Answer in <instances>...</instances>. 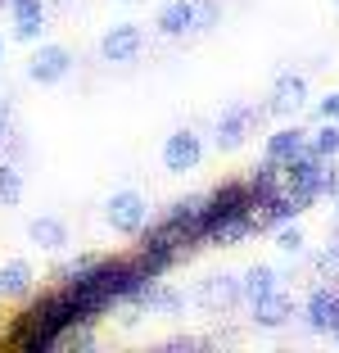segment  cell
I'll return each instance as SVG.
<instances>
[{
	"instance_id": "1",
	"label": "cell",
	"mask_w": 339,
	"mask_h": 353,
	"mask_svg": "<svg viewBox=\"0 0 339 353\" xmlns=\"http://www.w3.org/2000/svg\"><path fill=\"white\" fill-rule=\"evenodd\" d=\"M77 322V312H72L68 294H63V285H54V290H32L28 303H23V312L14 317V326L5 331V340L14 344L19 353H50L63 344V331Z\"/></svg>"
},
{
	"instance_id": "2",
	"label": "cell",
	"mask_w": 339,
	"mask_h": 353,
	"mask_svg": "<svg viewBox=\"0 0 339 353\" xmlns=\"http://www.w3.org/2000/svg\"><path fill=\"white\" fill-rule=\"evenodd\" d=\"M267 118V104L258 109V104H249V100H231L217 114V127H213V145L222 150V154H236L240 145H245L249 136L258 132V123Z\"/></svg>"
},
{
	"instance_id": "3",
	"label": "cell",
	"mask_w": 339,
	"mask_h": 353,
	"mask_svg": "<svg viewBox=\"0 0 339 353\" xmlns=\"http://www.w3.org/2000/svg\"><path fill=\"white\" fill-rule=\"evenodd\" d=\"M104 222L113 227V236H141L145 227H150V199L141 195V190H113L109 199H104Z\"/></svg>"
},
{
	"instance_id": "4",
	"label": "cell",
	"mask_w": 339,
	"mask_h": 353,
	"mask_svg": "<svg viewBox=\"0 0 339 353\" xmlns=\"http://www.w3.org/2000/svg\"><path fill=\"white\" fill-rule=\"evenodd\" d=\"M321 168H326V159L312 145H308V154H298L294 163H285V195L298 204V213H308L321 199Z\"/></svg>"
},
{
	"instance_id": "5",
	"label": "cell",
	"mask_w": 339,
	"mask_h": 353,
	"mask_svg": "<svg viewBox=\"0 0 339 353\" xmlns=\"http://www.w3.org/2000/svg\"><path fill=\"white\" fill-rule=\"evenodd\" d=\"M195 303L204 312H213V317L231 312L236 303H245V276L240 272H208L195 285Z\"/></svg>"
},
{
	"instance_id": "6",
	"label": "cell",
	"mask_w": 339,
	"mask_h": 353,
	"mask_svg": "<svg viewBox=\"0 0 339 353\" xmlns=\"http://www.w3.org/2000/svg\"><path fill=\"white\" fill-rule=\"evenodd\" d=\"M163 222L172 227V236L181 240V250H204V195H185L172 199L163 213Z\"/></svg>"
},
{
	"instance_id": "7",
	"label": "cell",
	"mask_w": 339,
	"mask_h": 353,
	"mask_svg": "<svg viewBox=\"0 0 339 353\" xmlns=\"http://www.w3.org/2000/svg\"><path fill=\"white\" fill-rule=\"evenodd\" d=\"M72 50L68 46H59V41H41L37 50H32V59H28V82H37V86H59L63 77L72 73Z\"/></svg>"
},
{
	"instance_id": "8",
	"label": "cell",
	"mask_w": 339,
	"mask_h": 353,
	"mask_svg": "<svg viewBox=\"0 0 339 353\" xmlns=\"http://www.w3.org/2000/svg\"><path fill=\"white\" fill-rule=\"evenodd\" d=\"M145 50V28L141 23H113V28H104L100 37V59L113 63V68H123V63H136Z\"/></svg>"
},
{
	"instance_id": "9",
	"label": "cell",
	"mask_w": 339,
	"mask_h": 353,
	"mask_svg": "<svg viewBox=\"0 0 339 353\" xmlns=\"http://www.w3.org/2000/svg\"><path fill=\"white\" fill-rule=\"evenodd\" d=\"M199 163H204V136L195 127H176L163 141V168L172 176H185V172H195Z\"/></svg>"
},
{
	"instance_id": "10",
	"label": "cell",
	"mask_w": 339,
	"mask_h": 353,
	"mask_svg": "<svg viewBox=\"0 0 339 353\" xmlns=\"http://www.w3.org/2000/svg\"><path fill=\"white\" fill-rule=\"evenodd\" d=\"M303 322L312 335H339V285H312L303 299Z\"/></svg>"
},
{
	"instance_id": "11",
	"label": "cell",
	"mask_w": 339,
	"mask_h": 353,
	"mask_svg": "<svg viewBox=\"0 0 339 353\" xmlns=\"http://www.w3.org/2000/svg\"><path fill=\"white\" fill-rule=\"evenodd\" d=\"M303 109H308V77L294 73V68L276 73L271 95H267V114H276V118H298Z\"/></svg>"
},
{
	"instance_id": "12",
	"label": "cell",
	"mask_w": 339,
	"mask_h": 353,
	"mask_svg": "<svg viewBox=\"0 0 339 353\" xmlns=\"http://www.w3.org/2000/svg\"><path fill=\"white\" fill-rule=\"evenodd\" d=\"M249 322L258 326V331H280V326L294 322V294L280 285V290L263 294L258 303H249Z\"/></svg>"
},
{
	"instance_id": "13",
	"label": "cell",
	"mask_w": 339,
	"mask_h": 353,
	"mask_svg": "<svg viewBox=\"0 0 339 353\" xmlns=\"http://www.w3.org/2000/svg\"><path fill=\"white\" fill-rule=\"evenodd\" d=\"M308 145H312V132H303L298 123H285V127H276V132L267 136V150H263V154L276 159V163L285 168V163H294L298 154H308Z\"/></svg>"
},
{
	"instance_id": "14",
	"label": "cell",
	"mask_w": 339,
	"mask_h": 353,
	"mask_svg": "<svg viewBox=\"0 0 339 353\" xmlns=\"http://www.w3.org/2000/svg\"><path fill=\"white\" fill-rule=\"evenodd\" d=\"M123 308H141V312H158V317H176V312L185 308V294L172 290V285H163V276H158V281H150V285H145L132 303H123Z\"/></svg>"
},
{
	"instance_id": "15",
	"label": "cell",
	"mask_w": 339,
	"mask_h": 353,
	"mask_svg": "<svg viewBox=\"0 0 339 353\" xmlns=\"http://www.w3.org/2000/svg\"><path fill=\"white\" fill-rule=\"evenodd\" d=\"M45 0H10V23H14V37L19 41H41V32H45Z\"/></svg>"
},
{
	"instance_id": "16",
	"label": "cell",
	"mask_w": 339,
	"mask_h": 353,
	"mask_svg": "<svg viewBox=\"0 0 339 353\" xmlns=\"http://www.w3.org/2000/svg\"><path fill=\"white\" fill-rule=\"evenodd\" d=\"M158 37L176 41V37H195V0H167L154 19Z\"/></svg>"
},
{
	"instance_id": "17",
	"label": "cell",
	"mask_w": 339,
	"mask_h": 353,
	"mask_svg": "<svg viewBox=\"0 0 339 353\" xmlns=\"http://www.w3.org/2000/svg\"><path fill=\"white\" fill-rule=\"evenodd\" d=\"M37 290V272L28 259H5L0 263V299H28Z\"/></svg>"
},
{
	"instance_id": "18",
	"label": "cell",
	"mask_w": 339,
	"mask_h": 353,
	"mask_svg": "<svg viewBox=\"0 0 339 353\" xmlns=\"http://www.w3.org/2000/svg\"><path fill=\"white\" fill-rule=\"evenodd\" d=\"M28 240L45 254H59V250H68V222L54 218V213H41V218L28 222Z\"/></svg>"
},
{
	"instance_id": "19",
	"label": "cell",
	"mask_w": 339,
	"mask_h": 353,
	"mask_svg": "<svg viewBox=\"0 0 339 353\" xmlns=\"http://www.w3.org/2000/svg\"><path fill=\"white\" fill-rule=\"evenodd\" d=\"M245 181H249V195H254V204H263V199H271L276 190H285V168H280L276 159L263 154V163L249 168Z\"/></svg>"
},
{
	"instance_id": "20",
	"label": "cell",
	"mask_w": 339,
	"mask_h": 353,
	"mask_svg": "<svg viewBox=\"0 0 339 353\" xmlns=\"http://www.w3.org/2000/svg\"><path fill=\"white\" fill-rule=\"evenodd\" d=\"M294 218H298V204L285 195V190H276L271 199L258 204V231H276V227H285V222H294Z\"/></svg>"
},
{
	"instance_id": "21",
	"label": "cell",
	"mask_w": 339,
	"mask_h": 353,
	"mask_svg": "<svg viewBox=\"0 0 339 353\" xmlns=\"http://www.w3.org/2000/svg\"><path fill=\"white\" fill-rule=\"evenodd\" d=\"M240 276H245V303H258L263 294L280 290V272L271 268V263H254V268H245Z\"/></svg>"
},
{
	"instance_id": "22",
	"label": "cell",
	"mask_w": 339,
	"mask_h": 353,
	"mask_svg": "<svg viewBox=\"0 0 339 353\" xmlns=\"http://www.w3.org/2000/svg\"><path fill=\"white\" fill-rule=\"evenodd\" d=\"M23 204V172L14 159H0V208H19Z\"/></svg>"
},
{
	"instance_id": "23",
	"label": "cell",
	"mask_w": 339,
	"mask_h": 353,
	"mask_svg": "<svg viewBox=\"0 0 339 353\" xmlns=\"http://www.w3.org/2000/svg\"><path fill=\"white\" fill-rule=\"evenodd\" d=\"M312 150H317L321 159H339V123L321 118V127L312 132Z\"/></svg>"
},
{
	"instance_id": "24",
	"label": "cell",
	"mask_w": 339,
	"mask_h": 353,
	"mask_svg": "<svg viewBox=\"0 0 339 353\" xmlns=\"http://www.w3.org/2000/svg\"><path fill=\"white\" fill-rule=\"evenodd\" d=\"M222 28V0H195V37Z\"/></svg>"
},
{
	"instance_id": "25",
	"label": "cell",
	"mask_w": 339,
	"mask_h": 353,
	"mask_svg": "<svg viewBox=\"0 0 339 353\" xmlns=\"http://www.w3.org/2000/svg\"><path fill=\"white\" fill-rule=\"evenodd\" d=\"M271 236H276V250L280 254H303V245H308V236H303L298 222H285V227H276Z\"/></svg>"
},
{
	"instance_id": "26",
	"label": "cell",
	"mask_w": 339,
	"mask_h": 353,
	"mask_svg": "<svg viewBox=\"0 0 339 353\" xmlns=\"http://www.w3.org/2000/svg\"><path fill=\"white\" fill-rule=\"evenodd\" d=\"M95 259H100V254H77V259H63L59 268L50 272V281H59V285H63V281H77V276H82V272L91 268Z\"/></svg>"
},
{
	"instance_id": "27",
	"label": "cell",
	"mask_w": 339,
	"mask_h": 353,
	"mask_svg": "<svg viewBox=\"0 0 339 353\" xmlns=\"http://www.w3.org/2000/svg\"><path fill=\"white\" fill-rule=\"evenodd\" d=\"M95 322H72L68 331H63V344H68V349H91L95 344V331H91Z\"/></svg>"
},
{
	"instance_id": "28",
	"label": "cell",
	"mask_w": 339,
	"mask_h": 353,
	"mask_svg": "<svg viewBox=\"0 0 339 353\" xmlns=\"http://www.w3.org/2000/svg\"><path fill=\"white\" fill-rule=\"evenodd\" d=\"M321 199H335L339 204V163L335 159H326V168H321Z\"/></svg>"
},
{
	"instance_id": "29",
	"label": "cell",
	"mask_w": 339,
	"mask_h": 353,
	"mask_svg": "<svg viewBox=\"0 0 339 353\" xmlns=\"http://www.w3.org/2000/svg\"><path fill=\"white\" fill-rule=\"evenodd\" d=\"M14 132H19V127H14V104L5 100V95H0V145H5V141H10Z\"/></svg>"
},
{
	"instance_id": "30",
	"label": "cell",
	"mask_w": 339,
	"mask_h": 353,
	"mask_svg": "<svg viewBox=\"0 0 339 353\" xmlns=\"http://www.w3.org/2000/svg\"><path fill=\"white\" fill-rule=\"evenodd\" d=\"M317 118H330V123H339V91H326L317 100Z\"/></svg>"
},
{
	"instance_id": "31",
	"label": "cell",
	"mask_w": 339,
	"mask_h": 353,
	"mask_svg": "<svg viewBox=\"0 0 339 353\" xmlns=\"http://www.w3.org/2000/svg\"><path fill=\"white\" fill-rule=\"evenodd\" d=\"M23 154H28V141H23V132H14L10 141H5V159H14V163H19Z\"/></svg>"
},
{
	"instance_id": "32",
	"label": "cell",
	"mask_w": 339,
	"mask_h": 353,
	"mask_svg": "<svg viewBox=\"0 0 339 353\" xmlns=\"http://www.w3.org/2000/svg\"><path fill=\"white\" fill-rule=\"evenodd\" d=\"M195 335H172V340H167V349H195Z\"/></svg>"
},
{
	"instance_id": "33",
	"label": "cell",
	"mask_w": 339,
	"mask_h": 353,
	"mask_svg": "<svg viewBox=\"0 0 339 353\" xmlns=\"http://www.w3.org/2000/svg\"><path fill=\"white\" fill-rule=\"evenodd\" d=\"M45 5H50V10H59V14H68L72 5H77V0H45Z\"/></svg>"
},
{
	"instance_id": "34",
	"label": "cell",
	"mask_w": 339,
	"mask_h": 353,
	"mask_svg": "<svg viewBox=\"0 0 339 353\" xmlns=\"http://www.w3.org/2000/svg\"><path fill=\"white\" fill-rule=\"evenodd\" d=\"M0 63H5V41H0Z\"/></svg>"
},
{
	"instance_id": "35",
	"label": "cell",
	"mask_w": 339,
	"mask_h": 353,
	"mask_svg": "<svg viewBox=\"0 0 339 353\" xmlns=\"http://www.w3.org/2000/svg\"><path fill=\"white\" fill-rule=\"evenodd\" d=\"M123 5H145V0H123Z\"/></svg>"
},
{
	"instance_id": "36",
	"label": "cell",
	"mask_w": 339,
	"mask_h": 353,
	"mask_svg": "<svg viewBox=\"0 0 339 353\" xmlns=\"http://www.w3.org/2000/svg\"><path fill=\"white\" fill-rule=\"evenodd\" d=\"M5 5H10V0H0V10H5Z\"/></svg>"
},
{
	"instance_id": "37",
	"label": "cell",
	"mask_w": 339,
	"mask_h": 353,
	"mask_svg": "<svg viewBox=\"0 0 339 353\" xmlns=\"http://www.w3.org/2000/svg\"><path fill=\"white\" fill-rule=\"evenodd\" d=\"M335 227H339V218H335Z\"/></svg>"
},
{
	"instance_id": "38",
	"label": "cell",
	"mask_w": 339,
	"mask_h": 353,
	"mask_svg": "<svg viewBox=\"0 0 339 353\" xmlns=\"http://www.w3.org/2000/svg\"><path fill=\"white\" fill-rule=\"evenodd\" d=\"M335 340H339V335H335Z\"/></svg>"
},
{
	"instance_id": "39",
	"label": "cell",
	"mask_w": 339,
	"mask_h": 353,
	"mask_svg": "<svg viewBox=\"0 0 339 353\" xmlns=\"http://www.w3.org/2000/svg\"><path fill=\"white\" fill-rule=\"evenodd\" d=\"M335 5H339V0H335Z\"/></svg>"
}]
</instances>
